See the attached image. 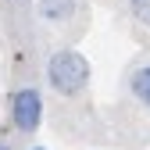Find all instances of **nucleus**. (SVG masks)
Returning a JSON list of instances; mask_svg holds the SVG:
<instances>
[{
    "label": "nucleus",
    "mask_w": 150,
    "mask_h": 150,
    "mask_svg": "<svg viewBox=\"0 0 150 150\" xmlns=\"http://www.w3.org/2000/svg\"><path fill=\"white\" fill-rule=\"evenodd\" d=\"M47 82L61 93V97H75L89 86V61L79 50H57L47 61Z\"/></svg>",
    "instance_id": "obj_1"
},
{
    "label": "nucleus",
    "mask_w": 150,
    "mask_h": 150,
    "mask_svg": "<svg viewBox=\"0 0 150 150\" xmlns=\"http://www.w3.org/2000/svg\"><path fill=\"white\" fill-rule=\"evenodd\" d=\"M11 122L18 132H36L43 122V93L36 86H25L11 97Z\"/></svg>",
    "instance_id": "obj_2"
},
{
    "label": "nucleus",
    "mask_w": 150,
    "mask_h": 150,
    "mask_svg": "<svg viewBox=\"0 0 150 150\" xmlns=\"http://www.w3.org/2000/svg\"><path fill=\"white\" fill-rule=\"evenodd\" d=\"M40 14L47 18V22L61 25V22H68V18L75 14V0H40Z\"/></svg>",
    "instance_id": "obj_3"
},
{
    "label": "nucleus",
    "mask_w": 150,
    "mask_h": 150,
    "mask_svg": "<svg viewBox=\"0 0 150 150\" xmlns=\"http://www.w3.org/2000/svg\"><path fill=\"white\" fill-rule=\"evenodd\" d=\"M129 89H132V97L143 107H150V64L132 68V75H129Z\"/></svg>",
    "instance_id": "obj_4"
},
{
    "label": "nucleus",
    "mask_w": 150,
    "mask_h": 150,
    "mask_svg": "<svg viewBox=\"0 0 150 150\" xmlns=\"http://www.w3.org/2000/svg\"><path fill=\"white\" fill-rule=\"evenodd\" d=\"M129 11L139 25H150V0H129Z\"/></svg>",
    "instance_id": "obj_5"
},
{
    "label": "nucleus",
    "mask_w": 150,
    "mask_h": 150,
    "mask_svg": "<svg viewBox=\"0 0 150 150\" xmlns=\"http://www.w3.org/2000/svg\"><path fill=\"white\" fill-rule=\"evenodd\" d=\"M0 150H11V146H7V143H0Z\"/></svg>",
    "instance_id": "obj_6"
},
{
    "label": "nucleus",
    "mask_w": 150,
    "mask_h": 150,
    "mask_svg": "<svg viewBox=\"0 0 150 150\" xmlns=\"http://www.w3.org/2000/svg\"><path fill=\"white\" fill-rule=\"evenodd\" d=\"M32 150H47V146H32Z\"/></svg>",
    "instance_id": "obj_7"
}]
</instances>
